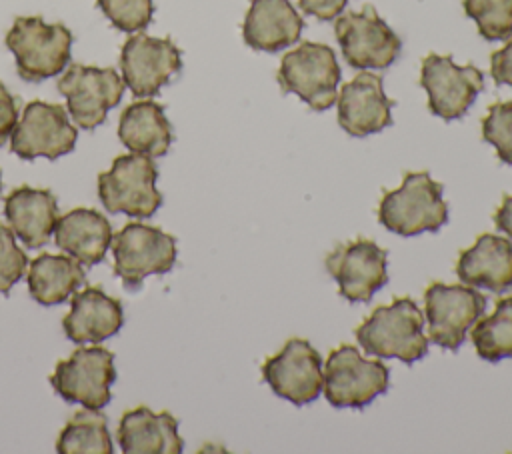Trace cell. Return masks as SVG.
Returning a JSON list of instances; mask_svg holds the SVG:
<instances>
[{
    "mask_svg": "<svg viewBox=\"0 0 512 454\" xmlns=\"http://www.w3.org/2000/svg\"><path fill=\"white\" fill-rule=\"evenodd\" d=\"M354 334L360 348L378 358H396L404 364H414L428 352L424 316L408 296L378 306Z\"/></svg>",
    "mask_w": 512,
    "mask_h": 454,
    "instance_id": "cell-1",
    "label": "cell"
},
{
    "mask_svg": "<svg viewBox=\"0 0 512 454\" xmlns=\"http://www.w3.org/2000/svg\"><path fill=\"white\" fill-rule=\"evenodd\" d=\"M380 224L398 236L438 232L448 222L442 184L428 172H406L396 190H386L378 204Z\"/></svg>",
    "mask_w": 512,
    "mask_h": 454,
    "instance_id": "cell-2",
    "label": "cell"
},
{
    "mask_svg": "<svg viewBox=\"0 0 512 454\" xmlns=\"http://www.w3.org/2000/svg\"><path fill=\"white\" fill-rule=\"evenodd\" d=\"M6 46L14 54L18 76L40 82L58 76L70 62L72 32L60 22L46 24L40 16H18L6 34Z\"/></svg>",
    "mask_w": 512,
    "mask_h": 454,
    "instance_id": "cell-3",
    "label": "cell"
},
{
    "mask_svg": "<svg viewBox=\"0 0 512 454\" xmlns=\"http://www.w3.org/2000/svg\"><path fill=\"white\" fill-rule=\"evenodd\" d=\"M158 168L150 156H116L110 170L98 174V196L110 214H128L130 218H150L162 204L156 188Z\"/></svg>",
    "mask_w": 512,
    "mask_h": 454,
    "instance_id": "cell-4",
    "label": "cell"
},
{
    "mask_svg": "<svg viewBox=\"0 0 512 454\" xmlns=\"http://www.w3.org/2000/svg\"><path fill=\"white\" fill-rule=\"evenodd\" d=\"M276 80L284 94H296L312 110H328L338 98L340 66L330 46L302 42L282 56Z\"/></svg>",
    "mask_w": 512,
    "mask_h": 454,
    "instance_id": "cell-5",
    "label": "cell"
},
{
    "mask_svg": "<svg viewBox=\"0 0 512 454\" xmlns=\"http://www.w3.org/2000/svg\"><path fill=\"white\" fill-rule=\"evenodd\" d=\"M390 384V370L380 360H368L358 348L342 344L324 364V398L334 408H364Z\"/></svg>",
    "mask_w": 512,
    "mask_h": 454,
    "instance_id": "cell-6",
    "label": "cell"
},
{
    "mask_svg": "<svg viewBox=\"0 0 512 454\" xmlns=\"http://www.w3.org/2000/svg\"><path fill=\"white\" fill-rule=\"evenodd\" d=\"M486 296L468 284L432 282L424 292L428 338L440 348L458 350L470 328L484 316Z\"/></svg>",
    "mask_w": 512,
    "mask_h": 454,
    "instance_id": "cell-7",
    "label": "cell"
},
{
    "mask_svg": "<svg viewBox=\"0 0 512 454\" xmlns=\"http://www.w3.org/2000/svg\"><path fill=\"white\" fill-rule=\"evenodd\" d=\"M114 274L136 288L150 274H166L176 262V238L158 226L128 222L112 236Z\"/></svg>",
    "mask_w": 512,
    "mask_h": 454,
    "instance_id": "cell-8",
    "label": "cell"
},
{
    "mask_svg": "<svg viewBox=\"0 0 512 454\" xmlns=\"http://www.w3.org/2000/svg\"><path fill=\"white\" fill-rule=\"evenodd\" d=\"M114 380V354L98 344L76 348L70 358L58 360L50 376V384L58 396L94 410H102L110 402Z\"/></svg>",
    "mask_w": 512,
    "mask_h": 454,
    "instance_id": "cell-9",
    "label": "cell"
},
{
    "mask_svg": "<svg viewBox=\"0 0 512 454\" xmlns=\"http://www.w3.org/2000/svg\"><path fill=\"white\" fill-rule=\"evenodd\" d=\"M334 34L344 60L358 70L388 68L402 50V40L372 4H366L360 12L340 14Z\"/></svg>",
    "mask_w": 512,
    "mask_h": 454,
    "instance_id": "cell-10",
    "label": "cell"
},
{
    "mask_svg": "<svg viewBox=\"0 0 512 454\" xmlns=\"http://www.w3.org/2000/svg\"><path fill=\"white\" fill-rule=\"evenodd\" d=\"M420 86L434 116L450 122L462 118L484 90V74L472 64L458 66L452 56L430 52L420 66Z\"/></svg>",
    "mask_w": 512,
    "mask_h": 454,
    "instance_id": "cell-11",
    "label": "cell"
},
{
    "mask_svg": "<svg viewBox=\"0 0 512 454\" xmlns=\"http://www.w3.org/2000/svg\"><path fill=\"white\" fill-rule=\"evenodd\" d=\"M58 90L66 96L76 126L92 130L104 124L108 110L122 100L124 80L114 68L70 64L58 80Z\"/></svg>",
    "mask_w": 512,
    "mask_h": 454,
    "instance_id": "cell-12",
    "label": "cell"
},
{
    "mask_svg": "<svg viewBox=\"0 0 512 454\" xmlns=\"http://www.w3.org/2000/svg\"><path fill=\"white\" fill-rule=\"evenodd\" d=\"M78 138L76 126L70 124L68 112L60 104L32 100L24 106L10 140V150L22 160L44 156L56 160L74 150Z\"/></svg>",
    "mask_w": 512,
    "mask_h": 454,
    "instance_id": "cell-13",
    "label": "cell"
},
{
    "mask_svg": "<svg viewBox=\"0 0 512 454\" xmlns=\"http://www.w3.org/2000/svg\"><path fill=\"white\" fill-rule=\"evenodd\" d=\"M182 68V52L170 38L132 34L120 52L124 86L136 98H150Z\"/></svg>",
    "mask_w": 512,
    "mask_h": 454,
    "instance_id": "cell-14",
    "label": "cell"
},
{
    "mask_svg": "<svg viewBox=\"0 0 512 454\" xmlns=\"http://www.w3.org/2000/svg\"><path fill=\"white\" fill-rule=\"evenodd\" d=\"M262 378L276 396L302 406L322 392V358L308 340L290 338L278 354L264 360Z\"/></svg>",
    "mask_w": 512,
    "mask_h": 454,
    "instance_id": "cell-15",
    "label": "cell"
},
{
    "mask_svg": "<svg viewBox=\"0 0 512 454\" xmlns=\"http://www.w3.org/2000/svg\"><path fill=\"white\" fill-rule=\"evenodd\" d=\"M388 254L374 240L356 238L336 246L326 258V270L348 302H370L388 282Z\"/></svg>",
    "mask_w": 512,
    "mask_h": 454,
    "instance_id": "cell-16",
    "label": "cell"
},
{
    "mask_svg": "<svg viewBox=\"0 0 512 454\" xmlns=\"http://www.w3.org/2000/svg\"><path fill=\"white\" fill-rule=\"evenodd\" d=\"M338 124L356 138L376 134L392 124V106L384 94L382 76L372 72H360L346 82L338 92Z\"/></svg>",
    "mask_w": 512,
    "mask_h": 454,
    "instance_id": "cell-17",
    "label": "cell"
},
{
    "mask_svg": "<svg viewBox=\"0 0 512 454\" xmlns=\"http://www.w3.org/2000/svg\"><path fill=\"white\" fill-rule=\"evenodd\" d=\"M124 324V310L118 298L108 296L100 286H86L70 300V312L62 320L68 340L74 344H98Z\"/></svg>",
    "mask_w": 512,
    "mask_h": 454,
    "instance_id": "cell-18",
    "label": "cell"
},
{
    "mask_svg": "<svg viewBox=\"0 0 512 454\" xmlns=\"http://www.w3.org/2000/svg\"><path fill=\"white\" fill-rule=\"evenodd\" d=\"M304 18L290 0H250L242 38L252 50L278 52L298 42Z\"/></svg>",
    "mask_w": 512,
    "mask_h": 454,
    "instance_id": "cell-19",
    "label": "cell"
},
{
    "mask_svg": "<svg viewBox=\"0 0 512 454\" xmlns=\"http://www.w3.org/2000/svg\"><path fill=\"white\" fill-rule=\"evenodd\" d=\"M116 440L124 454H180L184 450L178 420L170 412H152L148 406L122 414Z\"/></svg>",
    "mask_w": 512,
    "mask_h": 454,
    "instance_id": "cell-20",
    "label": "cell"
},
{
    "mask_svg": "<svg viewBox=\"0 0 512 454\" xmlns=\"http://www.w3.org/2000/svg\"><path fill=\"white\" fill-rule=\"evenodd\" d=\"M462 284L488 288L496 294L512 288V242L496 234H480L456 262Z\"/></svg>",
    "mask_w": 512,
    "mask_h": 454,
    "instance_id": "cell-21",
    "label": "cell"
},
{
    "mask_svg": "<svg viewBox=\"0 0 512 454\" xmlns=\"http://www.w3.org/2000/svg\"><path fill=\"white\" fill-rule=\"evenodd\" d=\"M4 216L28 248H40L50 240L58 222V200L46 188L20 186L6 196Z\"/></svg>",
    "mask_w": 512,
    "mask_h": 454,
    "instance_id": "cell-22",
    "label": "cell"
},
{
    "mask_svg": "<svg viewBox=\"0 0 512 454\" xmlns=\"http://www.w3.org/2000/svg\"><path fill=\"white\" fill-rule=\"evenodd\" d=\"M108 218L94 208H74L58 218L54 242L82 266H94L104 260L112 242Z\"/></svg>",
    "mask_w": 512,
    "mask_h": 454,
    "instance_id": "cell-23",
    "label": "cell"
},
{
    "mask_svg": "<svg viewBox=\"0 0 512 454\" xmlns=\"http://www.w3.org/2000/svg\"><path fill=\"white\" fill-rule=\"evenodd\" d=\"M118 138L134 154L164 156L172 144V126L164 106L154 100H138L126 106L120 114Z\"/></svg>",
    "mask_w": 512,
    "mask_h": 454,
    "instance_id": "cell-24",
    "label": "cell"
},
{
    "mask_svg": "<svg viewBox=\"0 0 512 454\" xmlns=\"http://www.w3.org/2000/svg\"><path fill=\"white\" fill-rule=\"evenodd\" d=\"M84 268L70 254H40L28 268V292L44 306L60 304L84 284Z\"/></svg>",
    "mask_w": 512,
    "mask_h": 454,
    "instance_id": "cell-25",
    "label": "cell"
},
{
    "mask_svg": "<svg viewBox=\"0 0 512 454\" xmlns=\"http://www.w3.org/2000/svg\"><path fill=\"white\" fill-rule=\"evenodd\" d=\"M56 450L58 454H112L106 414L94 408L74 412L58 434Z\"/></svg>",
    "mask_w": 512,
    "mask_h": 454,
    "instance_id": "cell-26",
    "label": "cell"
},
{
    "mask_svg": "<svg viewBox=\"0 0 512 454\" xmlns=\"http://www.w3.org/2000/svg\"><path fill=\"white\" fill-rule=\"evenodd\" d=\"M472 344L486 362L512 358V296L496 300L490 316L480 318L472 328Z\"/></svg>",
    "mask_w": 512,
    "mask_h": 454,
    "instance_id": "cell-27",
    "label": "cell"
},
{
    "mask_svg": "<svg viewBox=\"0 0 512 454\" xmlns=\"http://www.w3.org/2000/svg\"><path fill=\"white\" fill-rule=\"evenodd\" d=\"M462 6L484 40H504L512 34V0H462Z\"/></svg>",
    "mask_w": 512,
    "mask_h": 454,
    "instance_id": "cell-28",
    "label": "cell"
},
{
    "mask_svg": "<svg viewBox=\"0 0 512 454\" xmlns=\"http://www.w3.org/2000/svg\"><path fill=\"white\" fill-rule=\"evenodd\" d=\"M482 136L498 152V158L512 164V100L494 102L482 118Z\"/></svg>",
    "mask_w": 512,
    "mask_h": 454,
    "instance_id": "cell-29",
    "label": "cell"
},
{
    "mask_svg": "<svg viewBox=\"0 0 512 454\" xmlns=\"http://www.w3.org/2000/svg\"><path fill=\"white\" fill-rule=\"evenodd\" d=\"M100 10L122 32H140L152 22V0H98Z\"/></svg>",
    "mask_w": 512,
    "mask_h": 454,
    "instance_id": "cell-30",
    "label": "cell"
},
{
    "mask_svg": "<svg viewBox=\"0 0 512 454\" xmlns=\"http://www.w3.org/2000/svg\"><path fill=\"white\" fill-rule=\"evenodd\" d=\"M28 256L16 244V234L0 224V292L8 294L12 286L24 276Z\"/></svg>",
    "mask_w": 512,
    "mask_h": 454,
    "instance_id": "cell-31",
    "label": "cell"
},
{
    "mask_svg": "<svg viewBox=\"0 0 512 454\" xmlns=\"http://www.w3.org/2000/svg\"><path fill=\"white\" fill-rule=\"evenodd\" d=\"M18 124V100L0 82V146L12 136Z\"/></svg>",
    "mask_w": 512,
    "mask_h": 454,
    "instance_id": "cell-32",
    "label": "cell"
},
{
    "mask_svg": "<svg viewBox=\"0 0 512 454\" xmlns=\"http://www.w3.org/2000/svg\"><path fill=\"white\" fill-rule=\"evenodd\" d=\"M490 76L498 86H512V34L502 48L490 54Z\"/></svg>",
    "mask_w": 512,
    "mask_h": 454,
    "instance_id": "cell-33",
    "label": "cell"
},
{
    "mask_svg": "<svg viewBox=\"0 0 512 454\" xmlns=\"http://www.w3.org/2000/svg\"><path fill=\"white\" fill-rule=\"evenodd\" d=\"M346 4L348 0H298V6L304 14L314 16L322 22L338 18L344 12Z\"/></svg>",
    "mask_w": 512,
    "mask_h": 454,
    "instance_id": "cell-34",
    "label": "cell"
},
{
    "mask_svg": "<svg viewBox=\"0 0 512 454\" xmlns=\"http://www.w3.org/2000/svg\"><path fill=\"white\" fill-rule=\"evenodd\" d=\"M494 224L500 232H504L506 236L512 238V196L506 194L502 198V204L494 212Z\"/></svg>",
    "mask_w": 512,
    "mask_h": 454,
    "instance_id": "cell-35",
    "label": "cell"
},
{
    "mask_svg": "<svg viewBox=\"0 0 512 454\" xmlns=\"http://www.w3.org/2000/svg\"><path fill=\"white\" fill-rule=\"evenodd\" d=\"M0 190H2V172H0Z\"/></svg>",
    "mask_w": 512,
    "mask_h": 454,
    "instance_id": "cell-36",
    "label": "cell"
}]
</instances>
